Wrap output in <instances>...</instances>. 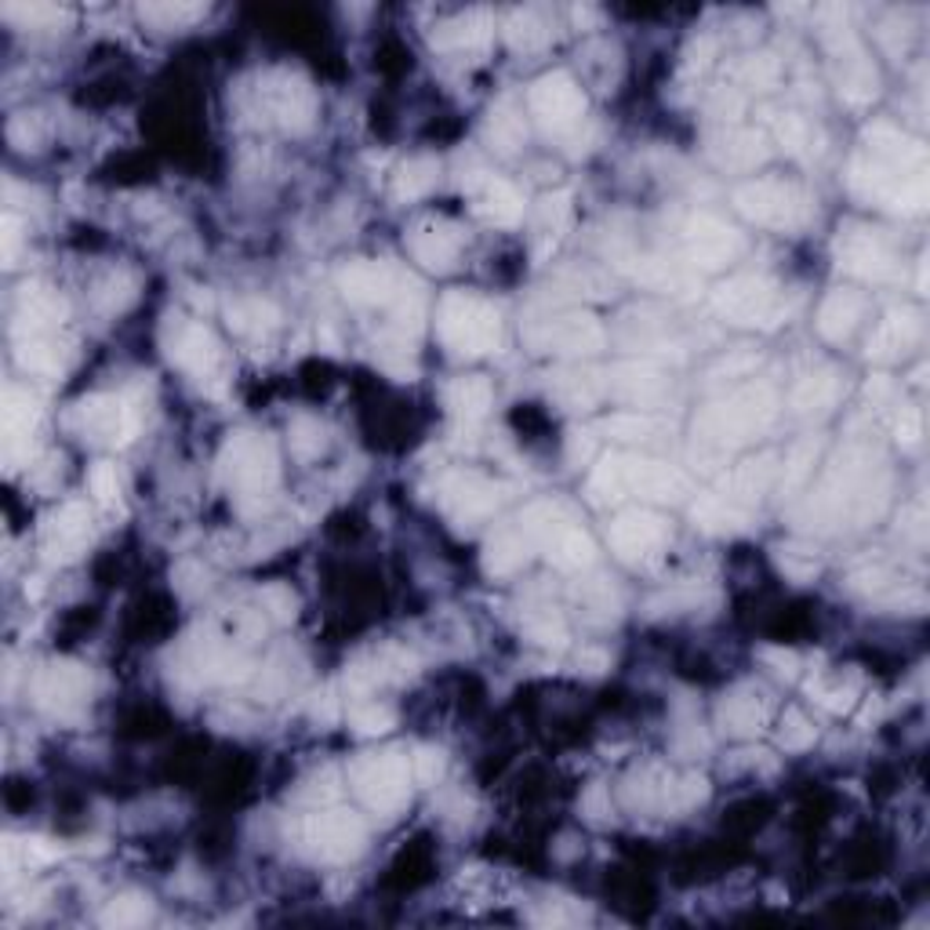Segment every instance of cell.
<instances>
[{
    "label": "cell",
    "mask_w": 930,
    "mask_h": 930,
    "mask_svg": "<svg viewBox=\"0 0 930 930\" xmlns=\"http://www.w3.org/2000/svg\"><path fill=\"white\" fill-rule=\"evenodd\" d=\"M448 403L458 418H466V422H477V418L488 415L491 408V382L480 375H469V378H458L448 389Z\"/></svg>",
    "instance_id": "cell-30"
},
{
    "label": "cell",
    "mask_w": 930,
    "mask_h": 930,
    "mask_svg": "<svg viewBox=\"0 0 930 930\" xmlns=\"http://www.w3.org/2000/svg\"><path fill=\"white\" fill-rule=\"evenodd\" d=\"M840 266L847 273H855L861 280H895L898 277V262L887 252V244L880 237H872L866 229H850L836 244Z\"/></svg>",
    "instance_id": "cell-13"
},
{
    "label": "cell",
    "mask_w": 930,
    "mask_h": 930,
    "mask_svg": "<svg viewBox=\"0 0 930 930\" xmlns=\"http://www.w3.org/2000/svg\"><path fill=\"white\" fill-rule=\"evenodd\" d=\"M815 451H818V443L815 440H807V443H796L793 448V454H789V480L793 483H800L804 477H807V469L815 466Z\"/></svg>",
    "instance_id": "cell-56"
},
{
    "label": "cell",
    "mask_w": 930,
    "mask_h": 930,
    "mask_svg": "<svg viewBox=\"0 0 930 930\" xmlns=\"http://www.w3.org/2000/svg\"><path fill=\"white\" fill-rule=\"evenodd\" d=\"M778 292L764 277H735L716 292V313L730 324H764L775 317Z\"/></svg>",
    "instance_id": "cell-8"
},
{
    "label": "cell",
    "mask_w": 930,
    "mask_h": 930,
    "mask_svg": "<svg viewBox=\"0 0 930 930\" xmlns=\"http://www.w3.org/2000/svg\"><path fill=\"white\" fill-rule=\"evenodd\" d=\"M222 477L241 494H262L277 483V451L269 437L233 433L222 448Z\"/></svg>",
    "instance_id": "cell-6"
},
{
    "label": "cell",
    "mask_w": 930,
    "mask_h": 930,
    "mask_svg": "<svg viewBox=\"0 0 930 930\" xmlns=\"http://www.w3.org/2000/svg\"><path fill=\"white\" fill-rule=\"evenodd\" d=\"M73 422L81 426V433H88L91 440H127L135 433V422H131L127 411L113 397L81 400L73 411Z\"/></svg>",
    "instance_id": "cell-16"
},
{
    "label": "cell",
    "mask_w": 930,
    "mask_h": 930,
    "mask_svg": "<svg viewBox=\"0 0 930 930\" xmlns=\"http://www.w3.org/2000/svg\"><path fill=\"white\" fill-rule=\"evenodd\" d=\"M437 178H440V164L433 156H411V161L397 172L392 193H397V201H418V196H426L437 186Z\"/></svg>",
    "instance_id": "cell-32"
},
{
    "label": "cell",
    "mask_w": 930,
    "mask_h": 930,
    "mask_svg": "<svg viewBox=\"0 0 930 930\" xmlns=\"http://www.w3.org/2000/svg\"><path fill=\"white\" fill-rule=\"evenodd\" d=\"M494 22L488 11H466V16H458L451 22H443L440 30L433 33V44L440 48H473L483 44L491 37Z\"/></svg>",
    "instance_id": "cell-29"
},
{
    "label": "cell",
    "mask_w": 930,
    "mask_h": 930,
    "mask_svg": "<svg viewBox=\"0 0 930 930\" xmlns=\"http://www.w3.org/2000/svg\"><path fill=\"white\" fill-rule=\"evenodd\" d=\"M694 520L713 534H727V531L745 528V513L730 505L727 498H702V502L694 505Z\"/></svg>",
    "instance_id": "cell-36"
},
{
    "label": "cell",
    "mask_w": 930,
    "mask_h": 930,
    "mask_svg": "<svg viewBox=\"0 0 930 930\" xmlns=\"http://www.w3.org/2000/svg\"><path fill=\"white\" fill-rule=\"evenodd\" d=\"M8 16H22L25 22H51V19H62V11L51 8V4H30V8H16V4H11Z\"/></svg>",
    "instance_id": "cell-58"
},
{
    "label": "cell",
    "mask_w": 930,
    "mask_h": 930,
    "mask_svg": "<svg viewBox=\"0 0 930 930\" xmlns=\"http://www.w3.org/2000/svg\"><path fill=\"white\" fill-rule=\"evenodd\" d=\"M579 665L589 673V676H596V673H604L607 670V654L604 651H582L579 654Z\"/></svg>",
    "instance_id": "cell-59"
},
{
    "label": "cell",
    "mask_w": 930,
    "mask_h": 930,
    "mask_svg": "<svg viewBox=\"0 0 930 930\" xmlns=\"http://www.w3.org/2000/svg\"><path fill=\"white\" fill-rule=\"evenodd\" d=\"M735 207L745 218H753L756 226H770V229H796L810 218L807 193L781 178H759L742 186L735 193Z\"/></svg>",
    "instance_id": "cell-5"
},
{
    "label": "cell",
    "mask_w": 930,
    "mask_h": 930,
    "mask_svg": "<svg viewBox=\"0 0 930 930\" xmlns=\"http://www.w3.org/2000/svg\"><path fill=\"white\" fill-rule=\"evenodd\" d=\"M16 247H19V222L16 218H4V258L16 255Z\"/></svg>",
    "instance_id": "cell-61"
},
{
    "label": "cell",
    "mask_w": 930,
    "mask_h": 930,
    "mask_svg": "<svg viewBox=\"0 0 930 930\" xmlns=\"http://www.w3.org/2000/svg\"><path fill=\"white\" fill-rule=\"evenodd\" d=\"M724 150H716V161L724 167H738V172H749L767 156L764 135L759 131H730V135L719 142Z\"/></svg>",
    "instance_id": "cell-31"
},
{
    "label": "cell",
    "mask_w": 930,
    "mask_h": 930,
    "mask_svg": "<svg viewBox=\"0 0 930 930\" xmlns=\"http://www.w3.org/2000/svg\"><path fill=\"white\" fill-rule=\"evenodd\" d=\"M411 764L400 753H371L352 767V785L375 815L392 818L411 796Z\"/></svg>",
    "instance_id": "cell-4"
},
{
    "label": "cell",
    "mask_w": 930,
    "mask_h": 930,
    "mask_svg": "<svg viewBox=\"0 0 930 930\" xmlns=\"http://www.w3.org/2000/svg\"><path fill=\"white\" fill-rule=\"evenodd\" d=\"M273 113L280 116L287 131H309L313 113H317V95L303 76H280V84L269 91Z\"/></svg>",
    "instance_id": "cell-19"
},
{
    "label": "cell",
    "mask_w": 930,
    "mask_h": 930,
    "mask_svg": "<svg viewBox=\"0 0 930 930\" xmlns=\"http://www.w3.org/2000/svg\"><path fill=\"white\" fill-rule=\"evenodd\" d=\"M549 346L556 352H596L604 346V327L585 313H571L549 324Z\"/></svg>",
    "instance_id": "cell-22"
},
{
    "label": "cell",
    "mask_w": 930,
    "mask_h": 930,
    "mask_svg": "<svg viewBox=\"0 0 930 930\" xmlns=\"http://www.w3.org/2000/svg\"><path fill=\"white\" fill-rule=\"evenodd\" d=\"M443 502L454 509V517L473 520V517L491 513L498 505V488L480 477H458L448 483V491H443Z\"/></svg>",
    "instance_id": "cell-25"
},
{
    "label": "cell",
    "mask_w": 930,
    "mask_h": 930,
    "mask_svg": "<svg viewBox=\"0 0 930 930\" xmlns=\"http://www.w3.org/2000/svg\"><path fill=\"white\" fill-rule=\"evenodd\" d=\"M437 331L454 357H483V352L498 349V343H502L498 309L466 292L443 295L437 313Z\"/></svg>",
    "instance_id": "cell-1"
},
{
    "label": "cell",
    "mask_w": 930,
    "mask_h": 930,
    "mask_svg": "<svg viewBox=\"0 0 930 930\" xmlns=\"http://www.w3.org/2000/svg\"><path fill=\"white\" fill-rule=\"evenodd\" d=\"M443 767H448V759H443V749H437V745H422L411 756V775L422 785H437L443 778Z\"/></svg>",
    "instance_id": "cell-42"
},
{
    "label": "cell",
    "mask_w": 930,
    "mask_h": 930,
    "mask_svg": "<svg viewBox=\"0 0 930 930\" xmlns=\"http://www.w3.org/2000/svg\"><path fill=\"white\" fill-rule=\"evenodd\" d=\"M840 59H844V65H840V84H844L840 91H844V95L850 102L872 99L876 95V70L866 62V55H861V51L850 44L847 55H840Z\"/></svg>",
    "instance_id": "cell-34"
},
{
    "label": "cell",
    "mask_w": 930,
    "mask_h": 930,
    "mask_svg": "<svg viewBox=\"0 0 930 930\" xmlns=\"http://www.w3.org/2000/svg\"><path fill=\"white\" fill-rule=\"evenodd\" d=\"M164 352L175 368L196 378H212L218 368V343L204 324L172 317L164 324Z\"/></svg>",
    "instance_id": "cell-7"
},
{
    "label": "cell",
    "mask_w": 930,
    "mask_h": 930,
    "mask_svg": "<svg viewBox=\"0 0 930 930\" xmlns=\"http://www.w3.org/2000/svg\"><path fill=\"white\" fill-rule=\"evenodd\" d=\"M306 844L313 858L320 861H346L360 855L364 847V825L346 815V810H324L306 821Z\"/></svg>",
    "instance_id": "cell-9"
},
{
    "label": "cell",
    "mask_w": 930,
    "mask_h": 930,
    "mask_svg": "<svg viewBox=\"0 0 930 930\" xmlns=\"http://www.w3.org/2000/svg\"><path fill=\"white\" fill-rule=\"evenodd\" d=\"M523 139H528V124H523V113L513 106V102L502 99L498 106H491L488 121H483V142H488L494 153L513 156L523 146Z\"/></svg>",
    "instance_id": "cell-23"
},
{
    "label": "cell",
    "mask_w": 930,
    "mask_h": 930,
    "mask_svg": "<svg viewBox=\"0 0 930 930\" xmlns=\"http://www.w3.org/2000/svg\"><path fill=\"white\" fill-rule=\"evenodd\" d=\"M262 600H266V607L277 614L280 622L287 619H295V607H298V600L295 593L287 585H269V589H262Z\"/></svg>",
    "instance_id": "cell-52"
},
{
    "label": "cell",
    "mask_w": 930,
    "mask_h": 930,
    "mask_svg": "<svg viewBox=\"0 0 930 930\" xmlns=\"http://www.w3.org/2000/svg\"><path fill=\"white\" fill-rule=\"evenodd\" d=\"M764 658L767 662H775L778 665V673H796V654L793 651H764Z\"/></svg>",
    "instance_id": "cell-60"
},
{
    "label": "cell",
    "mask_w": 930,
    "mask_h": 930,
    "mask_svg": "<svg viewBox=\"0 0 930 930\" xmlns=\"http://www.w3.org/2000/svg\"><path fill=\"white\" fill-rule=\"evenodd\" d=\"M898 437L909 443H920V437H923V415L920 411H901V422H898Z\"/></svg>",
    "instance_id": "cell-57"
},
{
    "label": "cell",
    "mask_w": 930,
    "mask_h": 930,
    "mask_svg": "<svg viewBox=\"0 0 930 930\" xmlns=\"http://www.w3.org/2000/svg\"><path fill=\"white\" fill-rule=\"evenodd\" d=\"M88 488H91V494H95L102 505H113L116 498H121V477H116V469L110 462H99V466H91Z\"/></svg>",
    "instance_id": "cell-44"
},
{
    "label": "cell",
    "mask_w": 930,
    "mask_h": 930,
    "mask_svg": "<svg viewBox=\"0 0 930 930\" xmlns=\"http://www.w3.org/2000/svg\"><path fill=\"white\" fill-rule=\"evenodd\" d=\"M810 694H815L825 709H832V713H847L850 705H855V687H844V684H836V687L810 684Z\"/></svg>",
    "instance_id": "cell-49"
},
{
    "label": "cell",
    "mask_w": 930,
    "mask_h": 930,
    "mask_svg": "<svg viewBox=\"0 0 930 930\" xmlns=\"http://www.w3.org/2000/svg\"><path fill=\"white\" fill-rule=\"evenodd\" d=\"M611 386L619 392H625V397H633V400H647V397H658L662 392V375L654 368H647V364H625V368L614 371Z\"/></svg>",
    "instance_id": "cell-37"
},
{
    "label": "cell",
    "mask_w": 930,
    "mask_h": 930,
    "mask_svg": "<svg viewBox=\"0 0 930 930\" xmlns=\"http://www.w3.org/2000/svg\"><path fill=\"white\" fill-rule=\"evenodd\" d=\"M767 480H770V458H759V462L742 466L735 473V491L738 494H759L767 488Z\"/></svg>",
    "instance_id": "cell-46"
},
{
    "label": "cell",
    "mask_w": 930,
    "mask_h": 930,
    "mask_svg": "<svg viewBox=\"0 0 930 930\" xmlns=\"http://www.w3.org/2000/svg\"><path fill=\"white\" fill-rule=\"evenodd\" d=\"M273 320H277V309L262 298H241L229 306V324L237 331H262V327H273Z\"/></svg>",
    "instance_id": "cell-39"
},
{
    "label": "cell",
    "mask_w": 930,
    "mask_h": 930,
    "mask_svg": "<svg viewBox=\"0 0 930 930\" xmlns=\"http://www.w3.org/2000/svg\"><path fill=\"white\" fill-rule=\"evenodd\" d=\"M585 810H589V818H593V821L604 818V810H607L604 807V789H593V793L585 796Z\"/></svg>",
    "instance_id": "cell-62"
},
{
    "label": "cell",
    "mask_w": 930,
    "mask_h": 930,
    "mask_svg": "<svg viewBox=\"0 0 930 930\" xmlns=\"http://www.w3.org/2000/svg\"><path fill=\"white\" fill-rule=\"evenodd\" d=\"M88 528H91V520H88V509L81 502H70V505H62L55 517H51L48 523V549L51 553H62V560H70L76 556L84 549L88 542Z\"/></svg>",
    "instance_id": "cell-24"
},
{
    "label": "cell",
    "mask_w": 930,
    "mask_h": 930,
    "mask_svg": "<svg viewBox=\"0 0 930 930\" xmlns=\"http://www.w3.org/2000/svg\"><path fill=\"white\" fill-rule=\"evenodd\" d=\"M665 542H670V523L654 513H644V509H633V513L619 517L611 528V545L625 563L654 556Z\"/></svg>",
    "instance_id": "cell-11"
},
{
    "label": "cell",
    "mask_w": 930,
    "mask_h": 930,
    "mask_svg": "<svg viewBox=\"0 0 930 930\" xmlns=\"http://www.w3.org/2000/svg\"><path fill=\"white\" fill-rule=\"evenodd\" d=\"M292 448L303 458L317 454L324 448V429L313 422V418H298V422L292 426Z\"/></svg>",
    "instance_id": "cell-45"
},
{
    "label": "cell",
    "mask_w": 930,
    "mask_h": 930,
    "mask_svg": "<svg viewBox=\"0 0 930 930\" xmlns=\"http://www.w3.org/2000/svg\"><path fill=\"white\" fill-rule=\"evenodd\" d=\"M88 673L73 662H51L33 679V698L48 713H70L88 698Z\"/></svg>",
    "instance_id": "cell-14"
},
{
    "label": "cell",
    "mask_w": 930,
    "mask_h": 930,
    "mask_svg": "<svg viewBox=\"0 0 930 930\" xmlns=\"http://www.w3.org/2000/svg\"><path fill=\"white\" fill-rule=\"evenodd\" d=\"M19 320L22 327H30V335H41L44 327L62 320V298L41 284H30L19 298Z\"/></svg>",
    "instance_id": "cell-28"
},
{
    "label": "cell",
    "mask_w": 930,
    "mask_h": 930,
    "mask_svg": "<svg viewBox=\"0 0 930 930\" xmlns=\"http://www.w3.org/2000/svg\"><path fill=\"white\" fill-rule=\"evenodd\" d=\"M528 539L523 534H494L483 549V571L488 574H513L528 563Z\"/></svg>",
    "instance_id": "cell-33"
},
{
    "label": "cell",
    "mask_w": 930,
    "mask_h": 930,
    "mask_svg": "<svg viewBox=\"0 0 930 930\" xmlns=\"http://www.w3.org/2000/svg\"><path fill=\"white\" fill-rule=\"evenodd\" d=\"M19 364L30 371H51L59 360H55V349L44 346V343H22L19 346Z\"/></svg>",
    "instance_id": "cell-50"
},
{
    "label": "cell",
    "mask_w": 930,
    "mask_h": 930,
    "mask_svg": "<svg viewBox=\"0 0 930 930\" xmlns=\"http://www.w3.org/2000/svg\"><path fill=\"white\" fill-rule=\"evenodd\" d=\"M810 742H815V727H810L800 713H785V724H781L785 749H807Z\"/></svg>",
    "instance_id": "cell-48"
},
{
    "label": "cell",
    "mask_w": 930,
    "mask_h": 930,
    "mask_svg": "<svg viewBox=\"0 0 930 930\" xmlns=\"http://www.w3.org/2000/svg\"><path fill=\"white\" fill-rule=\"evenodd\" d=\"M349 724L357 735H386V730L397 727V713H392L389 705L368 702V705H357V709L349 713Z\"/></svg>",
    "instance_id": "cell-40"
},
{
    "label": "cell",
    "mask_w": 930,
    "mask_h": 930,
    "mask_svg": "<svg viewBox=\"0 0 930 930\" xmlns=\"http://www.w3.org/2000/svg\"><path fill=\"white\" fill-rule=\"evenodd\" d=\"M338 287L352 306H386L400 295V277L386 262L357 258L338 273Z\"/></svg>",
    "instance_id": "cell-10"
},
{
    "label": "cell",
    "mask_w": 930,
    "mask_h": 930,
    "mask_svg": "<svg viewBox=\"0 0 930 930\" xmlns=\"http://www.w3.org/2000/svg\"><path fill=\"white\" fill-rule=\"evenodd\" d=\"M539 215L545 226H553V229H563L568 226V218H571V196L568 193H556V196H545L542 207H539Z\"/></svg>",
    "instance_id": "cell-54"
},
{
    "label": "cell",
    "mask_w": 930,
    "mask_h": 930,
    "mask_svg": "<svg viewBox=\"0 0 930 930\" xmlns=\"http://www.w3.org/2000/svg\"><path fill=\"white\" fill-rule=\"evenodd\" d=\"M408 252L426 269H451L458 252H462V237L448 222H429V226H418L408 237Z\"/></svg>",
    "instance_id": "cell-17"
},
{
    "label": "cell",
    "mask_w": 930,
    "mask_h": 930,
    "mask_svg": "<svg viewBox=\"0 0 930 930\" xmlns=\"http://www.w3.org/2000/svg\"><path fill=\"white\" fill-rule=\"evenodd\" d=\"M775 411H778V400L767 386H745L730 400L705 411L698 429L705 440L735 443V440H745L749 433H756V429H764L770 418H775Z\"/></svg>",
    "instance_id": "cell-3"
},
{
    "label": "cell",
    "mask_w": 930,
    "mask_h": 930,
    "mask_svg": "<svg viewBox=\"0 0 930 930\" xmlns=\"http://www.w3.org/2000/svg\"><path fill=\"white\" fill-rule=\"evenodd\" d=\"M836 397H840V382H836V375H810L793 389V408L804 411V415L825 411V408H832Z\"/></svg>",
    "instance_id": "cell-35"
},
{
    "label": "cell",
    "mask_w": 930,
    "mask_h": 930,
    "mask_svg": "<svg viewBox=\"0 0 930 930\" xmlns=\"http://www.w3.org/2000/svg\"><path fill=\"white\" fill-rule=\"evenodd\" d=\"M687 247H691L694 266L719 269L742 252V237L716 215H698V218H691V226H687Z\"/></svg>",
    "instance_id": "cell-15"
},
{
    "label": "cell",
    "mask_w": 930,
    "mask_h": 930,
    "mask_svg": "<svg viewBox=\"0 0 930 930\" xmlns=\"http://www.w3.org/2000/svg\"><path fill=\"white\" fill-rule=\"evenodd\" d=\"M477 212L494 222V226H513L523 215V196L509 186V182H498V178H483L477 186Z\"/></svg>",
    "instance_id": "cell-26"
},
{
    "label": "cell",
    "mask_w": 930,
    "mask_h": 930,
    "mask_svg": "<svg viewBox=\"0 0 930 930\" xmlns=\"http://www.w3.org/2000/svg\"><path fill=\"white\" fill-rule=\"evenodd\" d=\"M923 335V320L916 309H895L890 317L876 327L872 343H869V357L872 360H895L898 352H906L909 346L920 343Z\"/></svg>",
    "instance_id": "cell-18"
},
{
    "label": "cell",
    "mask_w": 930,
    "mask_h": 930,
    "mask_svg": "<svg viewBox=\"0 0 930 930\" xmlns=\"http://www.w3.org/2000/svg\"><path fill=\"white\" fill-rule=\"evenodd\" d=\"M593 491H600L604 498L644 494V498H662V502H670V498H679L687 491V480L662 462L614 454L593 473Z\"/></svg>",
    "instance_id": "cell-2"
},
{
    "label": "cell",
    "mask_w": 930,
    "mask_h": 930,
    "mask_svg": "<svg viewBox=\"0 0 930 930\" xmlns=\"http://www.w3.org/2000/svg\"><path fill=\"white\" fill-rule=\"evenodd\" d=\"M528 636L534 644L542 647H563V640H568V628H563L553 614H542V619H531L528 622Z\"/></svg>",
    "instance_id": "cell-47"
},
{
    "label": "cell",
    "mask_w": 930,
    "mask_h": 930,
    "mask_svg": "<svg viewBox=\"0 0 930 930\" xmlns=\"http://www.w3.org/2000/svg\"><path fill=\"white\" fill-rule=\"evenodd\" d=\"M764 719H767L764 694H753V691L730 694V698L719 705V724H724V730H730V735H753V730L764 727Z\"/></svg>",
    "instance_id": "cell-27"
},
{
    "label": "cell",
    "mask_w": 930,
    "mask_h": 930,
    "mask_svg": "<svg viewBox=\"0 0 930 930\" xmlns=\"http://www.w3.org/2000/svg\"><path fill=\"white\" fill-rule=\"evenodd\" d=\"M539 545L549 553V560H553L556 568H563V571L589 568L593 556H596V549H593V542H589V534H582L579 528H571V523H563V520L545 534Z\"/></svg>",
    "instance_id": "cell-21"
},
{
    "label": "cell",
    "mask_w": 930,
    "mask_h": 930,
    "mask_svg": "<svg viewBox=\"0 0 930 930\" xmlns=\"http://www.w3.org/2000/svg\"><path fill=\"white\" fill-rule=\"evenodd\" d=\"M131 298H135V284H131V277H124V273H116V277H110L106 284V292H102V309H124Z\"/></svg>",
    "instance_id": "cell-53"
},
{
    "label": "cell",
    "mask_w": 930,
    "mask_h": 930,
    "mask_svg": "<svg viewBox=\"0 0 930 930\" xmlns=\"http://www.w3.org/2000/svg\"><path fill=\"white\" fill-rule=\"evenodd\" d=\"M528 102L549 127H568L585 113L582 88L574 84L568 73H545L542 81H534Z\"/></svg>",
    "instance_id": "cell-12"
},
{
    "label": "cell",
    "mask_w": 930,
    "mask_h": 930,
    "mask_svg": "<svg viewBox=\"0 0 930 930\" xmlns=\"http://www.w3.org/2000/svg\"><path fill=\"white\" fill-rule=\"evenodd\" d=\"M775 76H778V62L770 55H753L749 62H745V81L756 84V88H767Z\"/></svg>",
    "instance_id": "cell-55"
},
{
    "label": "cell",
    "mask_w": 930,
    "mask_h": 930,
    "mask_svg": "<svg viewBox=\"0 0 930 930\" xmlns=\"http://www.w3.org/2000/svg\"><path fill=\"white\" fill-rule=\"evenodd\" d=\"M150 898H142V895H124V898H113L106 909H102V927H139V923H146L150 920Z\"/></svg>",
    "instance_id": "cell-38"
},
{
    "label": "cell",
    "mask_w": 930,
    "mask_h": 930,
    "mask_svg": "<svg viewBox=\"0 0 930 930\" xmlns=\"http://www.w3.org/2000/svg\"><path fill=\"white\" fill-rule=\"evenodd\" d=\"M505 37H509V44H513V48H539L545 41V30H542V22L531 16V11H517V16L509 19V25H505Z\"/></svg>",
    "instance_id": "cell-41"
},
{
    "label": "cell",
    "mask_w": 930,
    "mask_h": 930,
    "mask_svg": "<svg viewBox=\"0 0 930 930\" xmlns=\"http://www.w3.org/2000/svg\"><path fill=\"white\" fill-rule=\"evenodd\" d=\"M778 139H781V146L789 150V153H804L810 131H807V124L800 121V116H781V121H778Z\"/></svg>",
    "instance_id": "cell-51"
},
{
    "label": "cell",
    "mask_w": 930,
    "mask_h": 930,
    "mask_svg": "<svg viewBox=\"0 0 930 930\" xmlns=\"http://www.w3.org/2000/svg\"><path fill=\"white\" fill-rule=\"evenodd\" d=\"M604 433L614 440H647L654 433V422L647 415H614L604 422Z\"/></svg>",
    "instance_id": "cell-43"
},
{
    "label": "cell",
    "mask_w": 930,
    "mask_h": 930,
    "mask_svg": "<svg viewBox=\"0 0 930 930\" xmlns=\"http://www.w3.org/2000/svg\"><path fill=\"white\" fill-rule=\"evenodd\" d=\"M861 313H866V298H861L858 292H847V287H840V292H832L821 303V309H818V331L825 338H832V343H844V338L858 327Z\"/></svg>",
    "instance_id": "cell-20"
}]
</instances>
